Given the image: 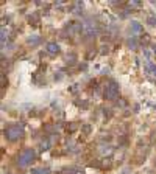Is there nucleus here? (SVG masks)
Instances as JSON below:
<instances>
[{"label": "nucleus", "instance_id": "15", "mask_svg": "<svg viewBox=\"0 0 156 174\" xmlns=\"http://www.w3.org/2000/svg\"><path fill=\"white\" fill-rule=\"evenodd\" d=\"M111 151H113V149H111V146H103V148H102V152H103V154H109Z\"/></svg>", "mask_w": 156, "mask_h": 174}, {"label": "nucleus", "instance_id": "13", "mask_svg": "<svg viewBox=\"0 0 156 174\" xmlns=\"http://www.w3.org/2000/svg\"><path fill=\"white\" fill-rule=\"evenodd\" d=\"M91 124H84V126H81V130H83V132H84V134H89V132H91Z\"/></svg>", "mask_w": 156, "mask_h": 174}, {"label": "nucleus", "instance_id": "11", "mask_svg": "<svg viewBox=\"0 0 156 174\" xmlns=\"http://www.w3.org/2000/svg\"><path fill=\"white\" fill-rule=\"evenodd\" d=\"M39 41H41V37H39L38 34H33L31 37H28V39H27V42H28V44H38Z\"/></svg>", "mask_w": 156, "mask_h": 174}, {"label": "nucleus", "instance_id": "20", "mask_svg": "<svg viewBox=\"0 0 156 174\" xmlns=\"http://www.w3.org/2000/svg\"><path fill=\"white\" fill-rule=\"evenodd\" d=\"M155 53H156V45H155Z\"/></svg>", "mask_w": 156, "mask_h": 174}, {"label": "nucleus", "instance_id": "5", "mask_svg": "<svg viewBox=\"0 0 156 174\" xmlns=\"http://www.w3.org/2000/svg\"><path fill=\"white\" fill-rule=\"evenodd\" d=\"M47 51L50 54H58L59 53V45L56 42H48L47 44Z\"/></svg>", "mask_w": 156, "mask_h": 174}, {"label": "nucleus", "instance_id": "1", "mask_svg": "<svg viewBox=\"0 0 156 174\" xmlns=\"http://www.w3.org/2000/svg\"><path fill=\"white\" fill-rule=\"evenodd\" d=\"M35 159H36L35 149L25 148V149H22V151L19 152V155H17V165H19L20 168H27V166L31 165Z\"/></svg>", "mask_w": 156, "mask_h": 174}, {"label": "nucleus", "instance_id": "6", "mask_svg": "<svg viewBox=\"0 0 156 174\" xmlns=\"http://www.w3.org/2000/svg\"><path fill=\"white\" fill-rule=\"evenodd\" d=\"M145 73L147 75H156V64H153L152 61L145 62Z\"/></svg>", "mask_w": 156, "mask_h": 174}, {"label": "nucleus", "instance_id": "16", "mask_svg": "<svg viewBox=\"0 0 156 174\" xmlns=\"http://www.w3.org/2000/svg\"><path fill=\"white\" fill-rule=\"evenodd\" d=\"M148 25H152V26H156V17H148Z\"/></svg>", "mask_w": 156, "mask_h": 174}, {"label": "nucleus", "instance_id": "21", "mask_svg": "<svg viewBox=\"0 0 156 174\" xmlns=\"http://www.w3.org/2000/svg\"><path fill=\"white\" fill-rule=\"evenodd\" d=\"M155 165H156V162H155Z\"/></svg>", "mask_w": 156, "mask_h": 174}, {"label": "nucleus", "instance_id": "4", "mask_svg": "<svg viewBox=\"0 0 156 174\" xmlns=\"http://www.w3.org/2000/svg\"><path fill=\"white\" fill-rule=\"evenodd\" d=\"M66 30L69 31V34H78V33L83 30V25L78 24V22H72V24H69L66 26Z\"/></svg>", "mask_w": 156, "mask_h": 174}, {"label": "nucleus", "instance_id": "10", "mask_svg": "<svg viewBox=\"0 0 156 174\" xmlns=\"http://www.w3.org/2000/svg\"><path fill=\"white\" fill-rule=\"evenodd\" d=\"M50 145H52V143H50V140L46 138V140H44L42 143H41V151H47V149H50Z\"/></svg>", "mask_w": 156, "mask_h": 174}, {"label": "nucleus", "instance_id": "3", "mask_svg": "<svg viewBox=\"0 0 156 174\" xmlns=\"http://www.w3.org/2000/svg\"><path fill=\"white\" fill-rule=\"evenodd\" d=\"M119 92H120L119 84H117L116 81H111V83L106 86V89H105V98L113 101V100H116V98L119 96Z\"/></svg>", "mask_w": 156, "mask_h": 174}, {"label": "nucleus", "instance_id": "12", "mask_svg": "<svg viewBox=\"0 0 156 174\" xmlns=\"http://www.w3.org/2000/svg\"><path fill=\"white\" fill-rule=\"evenodd\" d=\"M75 59H77V56L74 53H70V54H67V58H66V62L67 64H75Z\"/></svg>", "mask_w": 156, "mask_h": 174}, {"label": "nucleus", "instance_id": "8", "mask_svg": "<svg viewBox=\"0 0 156 174\" xmlns=\"http://www.w3.org/2000/svg\"><path fill=\"white\" fill-rule=\"evenodd\" d=\"M131 30L136 31V33H141L142 31V25L139 22H131Z\"/></svg>", "mask_w": 156, "mask_h": 174}, {"label": "nucleus", "instance_id": "18", "mask_svg": "<svg viewBox=\"0 0 156 174\" xmlns=\"http://www.w3.org/2000/svg\"><path fill=\"white\" fill-rule=\"evenodd\" d=\"M142 42H150V37H148V34H144V37H142Z\"/></svg>", "mask_w": 156, "mask_h": 174}, {"label": "nucleus", "instance_id": "17", "mask_svg": "<svg viewBox=\"0 0 156 174\" xmlns=\"http://www.w3.org/2000/svg\"><path fill=\"white\" fill-rule=\"evenodd\" d=\"M128 5H130V6H136V8H139V6H141V2H130V3H128Z\"/></svg>", "mask_w": 156, "mask_h": 174}, {"label": "nucleus", "instance_id": "9", "mask_svg": "<svg viewBox=\"0 0 156 174\" xmlns=\"http://www.w3.org/2000/svg\"><path fill=\"white\" fill-rule=\"evenodd\" d=\"M31 173L33 174H50V171L47 170V168H35Z\"/></svg>", "mask_w": 156, "mask_h": 174}, {"label": "nucleus", "instance_id": "14", "mask_svg": "<svg viewBox=\"0 0 156 174\" xmlns=\"http://www.w3.org/2000/svg\"><path fill=\"white\" fill-rule=\"evenodd\" d=\"M136 45H137L136 39H128V47L130 48H136Z\"/></svg>", "mask_w": 156, "mask_h": 174}, {"label": "nucleus", "instance_id": "2", "mask_svg": "<svg viewBox=\"0 0 156 174\" xmlns=\"http://www.w3.org/2000/svg\"><path fill=\"white\" fill-rule=\"evenodd\" d=\"M3 134L8 141H17L24 135V128H22V124H11L3 130Z\"/></svg>", "mask_w": 156, "mask_h": 174}, {"label": "nucleus", "instance_id": "7", "mask_svg": "<svg viewBox=\"0 0 156 174\" xmlns=\"http://www.w3.org/2000/svg\"><path fill=\"white\" fill-rule=\"evenodd\" d=\"M74 6H75V8H74V13H75V14H81V13H83V11H81V9H83V3H81V2H75Z\"/></svg>", "mask_w": 156, "mask_h": 174}, {"label": "nucleus", "instance_id": "19", "mask_svg": "<svg viewBox=\"0 0 156 174\" xmlns=\"http://www.w3.org/2000/svg\"><path fill=\"white\" fill-rule=\"evenodd\" d=\"M67 129H69V132H74L77 129V124H70V128H67Z\"/></svg>", "mask_w": 156, "mask_h": 174}]
</instances>
